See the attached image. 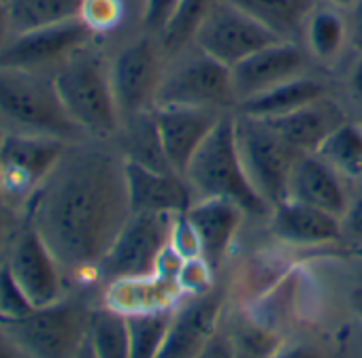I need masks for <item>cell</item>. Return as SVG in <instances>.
<instances>
[{"mask_svg": "<svg viewBox=\"0 0 362 358\" xmlns=\"http://www.w3.org/2000/svg\"><path fill=\"white\" fill-rule=\"evenodd\" d=\"M75 358H96V354H94V350H92V345H90V339H86V343H83L81 350L75 354Z\"/></svg>", "mask_w": 362, "mask_h": 358, "instance_id": "cell-41", "label": "cell"}, {"mask_svg": "<svg viewBox=\"0 0 362 358\" xmlns=\"http://www.w3.org/2000/svg\"><path fill=\"white\" fill-rule=\"evenodd\" d=\"M315 154L339 175L362 177V126L343 122Z\"/></svg>", "mask_w": 362, "mask_h": 358, "instance_id": "cell-28", "label": "cell"}, {"mask_svg": "<svg viewBox=\"0 0 362 358\" xmlns=\"http://www.w3.org/2000/svg\"><path fill=\"white\" fill-rule=\"evenodd\" d=\"M64 154L66 143L54 137L16 130L0 137V199L5 207L28 209Z\"/></svg>", "mask_w": 362, "mask_h": 358, "instance_id": "cell-6", "label": "cell"}, {"mask_svg": "<svg viewBox=\"0 0 362 358\" xmlns=\"http://www.w3.org/2000/svg\"><path fill=\"white\" fill-rule=\"evenodd\" d=\"M343 231L341 218L326 214L307 203L286 199L273 207L271 233L294 246H315L334 241Z\"/></svg>", "mask_w": 362, "mask_h": 358, "instance_id": "cell-21", "label": "cell"}, {"mask_svg": "<svg viewBox=\"0 0 362 358\" xmlns=\"http://www.w3.org/2000/svg\"><path fill=\"white\" fill-rule=\"evenodd\" d=\"M175 222L177 216L168 214H132L98 265L96 279L113 284L156 277L170 248Z\"/></svg>", "mask_w": 362, "mask_h": 358, "instance_id": "cell-7", "label": "cell"}, {"mask_svg": "<svg viewBox=\"0 0 362 358\" xmlns=\"http://www.w3.org/2000/svg\"><path fill=\"white\" fill-rule=\"evenodd\" d=\"M233 103H237V96L230 69L194 47V54L164 71L153 107H190L222 113Z\"/></svg>", "mask_w": 362, "mask_h": 358, "instance_id": "cell-8", "label": "cell"}, {"mask_svg": "<svg viewBox=\"0 0 362 358\" xmlns=\"http://www.w3.org/2000/svg\"><path fill=\"white\" fill-rule=\"evenodd\" d=\"M164 156L177 175H184L192 156L216 128L224 113L190 107H153L151 109Z\"/></svg>", "mask_w": 362, "mask_h": 358, "instance_id": "cell-16", "label": "cell"}, {"mask_svg": "<svg viewBox=\"0 0 362 358\" xmlns=\"http://www.w3.org/2000/svg\"><path fill=\"white\" fill-rule=\"evenodd\" d=\"M92 311L83 299L62 296L0 326L33 358H75L88 339Z\"/></svg>", "mask_w": 362, "mask_h": 358, "instance_id": "cell-5", "label": "cell"}, {"mask_svg": "<svg viewBox=\"0 0 362 358\" xmlns=\"http://www.w3.org/2000/svg\"><path fill=\"white\" fill-rule=\"evenodd\" d=\"M54 86L69 117L81 132L107 137L117 130L122 115L115 103L111 73L98 56L81 50L56 71Z\"/></svg>", "mask_w": 362, "mask_h": 358, "instance_id": "cell-4", "label": "cell"}, {"mask_svg": "<svg viewBox=\"0 0 362 358\" xmlns=\"http://www.w3.org/2000/svg\"><path fill=\"white\" fill-rule=\"evenodd\" d=\"M94 35L75 18L56 26L37 28L13 35L9 45L0 54V69H16L41 73L49 67H62L69 58L86 50Z\"/></svg>", "mask_w": 362, "mask_h": 358, "instance_id": "cell-11", "label": "cell"}, {"mask_svg": "<svg viewBox=\"0 0 362 358\" xmlns=\"http://www.w3.org/2000/svg\"><path fill=\"white\" fill-rule=\"evenodd\" d=\"M326 3L334 9H351L356 5V0H326Z\"/></svg>", "mask_w": 362, "mask_h": 358, "instance_id": "cell-42", "label": "cell"}, {"mask_svg": "<svg viewBox=\"0 0 362 358\" xmlns=\"http://www.w3.org/2000/svg\"><path fill=\"white\" fill-rule=\"evenodd\" d=\"M28 214L64 273L96 279L132 216L124 160L100 149H66Z\"/></svg>", "mask_w": 362, "mask_h": 358, "instance_id": "cell-1", "label": "cell"}, {"mask_svg": "<svg viewBox=\"0 0 362 358\" xmlns=\"http://www.w3.org/2000/svg\"><path fill=\"white\" fill-rule=\"evenodd\" d=\"M351 90H354L356 98L362 103V52H360V60L356 62L354 73H351Z\"/></svg>", "mask_w": 362, "mask_h": 358, "instance_id": "cell-40", "label": "cell"}, {"mask_svg": "<svg viewBox=\"0 0 362 358\" xmlns=\"http://www.w3.org/2000/svg\"><path fill=\"white\" fill-rule=\"evenodd\" d=\"M13 35L56 26L79 16L81 0H7Z\"/></svg>", "mask_w": 362, "mask_h": 358, "instance_id": "cell-25", "label": "cell"}, {"mask_svg": "<svg viewBox=\"0 0 362 358\" xmlns=\"http://www.w3.org/2000/svg\"><path fill=\"white\" fill-rule=\"evenodd\" d=\"M124 0H81L79 20L92 35H107L124 22Z\"/></svg>", "mask_w": 362, "mask_h": 358, "instance_id": "cell-31", "label": "cell"}, {"mask_svg": "<svg viewBox=\"0 0 362 358\" xmlns=\"http://www.w3.org/2000/svg\"><path fill=\"white\" fill-rule=\"evenodd\" d=\"M184 177L201 199H228L245 214H264L269 209L245 173L237 141V117L228 113L220 117L197 149Z\"/></svg>", "mask_w": 362, "mask_h": 358, "instance_id": "cell-2", "label": "cell"}, {"mask_svg": "<svg viewBox=\"0 0 362 358\" xmlns=\"http://www.w3.org/2000/svg\"><path fill=\"white\" fill-rule=\"evenodd\" d=\"M5 265L33 307H45L64 296V271L30 222L11 241Z\"/></svg>", "mask_w": 362, "mask_h": 358, "instance_id": "cell-13", "label": "cell"}, {"mask_svg": "<svg viewBox=\"0 0 362 358\" xmlns=\"http://www.w3.org/2000/svg\"><path fill=\"white\" fill-rule=\"evenodd\" d=\"M7 207H5V203H3V199H0V243H3V212H5Z\"/></svg>", "mask_w": 362, "mask_h": 358, "instance_id": "cell-43", "label": "cell"}, {"mask_svg": "<svg viewBox=\"0 0 362 358\" xmlns=\"http://www.w3.org/2000/svg\"><path fill=\"white\" fill-rule=\"evenodd\" d=\"M181 5V0H145V9H143V24L147 30L162 35L173 16L177 13Z\"/></svg>", "mask_w": 362, "mask_h": 358, "instance_id": "cell-33", "label": "cell"}, {"mask_svg": "<svg viewBox=\"0 0 362 358\" xmlns=\"http://www.w3.org/2000/svg\"><path fill=\"white\" fill-rule=\"evenodd\" d=\"M237 141L245 173L262 201L269 207L286 201L290 175L300 154L267 122L250 115L237 117Z\"/></svg>", "mask_w": 362, "mask_h": 358, "instance_id": "cell-9", "label": "cell"}, {"mask_svg": "<svg viewBox=\"0 0 362 358\" xmlns=\"http://www.w3.org/2000/svg\"><path fill=\"white\" fill-rule=\"evenodd\" d=\"M341 222H343V229L349 235H354L356 239H362V199L354 201L347 207V212H345Z\"/></svg>", "mask_w": 362, "mask_h": 358, "instance_id": "cell-35", "label": "cell"}, {"mask_svg": "<svg viewBox=\"0 0 362 358\" xmlns=\"http://www.w3.org/2000/svg\"><path fill=\"white\" fill-rule=\"evenodd\" d=\"M279 41L230 0H220L194 33V47L233 69L252 54Z\"/></svg>", "mask_w": 362, "mask_h": 358, "instance_id": "cell-10", "label": "cell"}, {"mask_svg": "<svg viewBox=\"0 0 362 358\" xmlns=\"http://www.w3.org/2000/svg\"><path fill=\"white\" fill-rule=\"evenodd\" d=\"M33 303L26 299L7 265H0V322H16L33 311Z\"/></svg>", "mask_w": 362, "mask_h": 358, "instance_id": "cell-32", "label": "cell"}, {"mask_svg": "<svg viewBox=\"0 0 362 358\" xmlns=\"http://www.w3.org/2000/svg\"><path fill=\"white\" fill-rule=\"evenodd\" d=\"M111 86L115 94V103L122 117H136L153 109L156 92L162 81L164 69L158 45L143 37L130 45H126L109 67Z\"/></svg>", "mask_w": 362, "mask_h": 358, "instance_id": "cell-12", "label": "cell"}, {"mask_svg": "<svg viewBox=\"0 0 362 358\" xmlns=\"http://www.w3.org/2000/svg\"><path fill=\"white\" fill-rule=\"evenodd\" d=\"M279 41H292L315 9V0H230Z\"/></svg>", "mask_w": 362, "mask_h": 358, "instance_id": "cell-23", "label": "cell"}, {"mask_svg": "<svg viewBox=\"0 0 362 358\" xmlns=\"http://www.w3.org/2000/svg\"><path fill=\"white\" fill-rule=\"evenodd\" d=\"M288 199L307 203L343 220L349 203L339 173L317 154H300L288 186Z\"/></svg>", "mask_w": 362, "mask_h": 358, "instance_id": "cell-19", "label": "cell"}, {"mask_svg": "<svg viewBox=\"0 0 362 358\" xmlns=\"http://www.w3.org/2000/svg\"><path fill=\"white\" fill-rule=\"evenodd\" d=\"M262 122H267L298 154H315L330 132H334L347 120L343 109L332 98L324 96L292 113Z\"/></svg>", "mask_w": 362, "mask_h": 358, "instance_id": "cell-20", "label": "cell"}, {"mask_svg": "<svg viewBox=\"0 0 362 358\" xmlns=\"http://www.w3.org/2000/svg\"><path fill=\"white\" fill-rule=\"evenodd\" d=\"M13 37V28H11V18H9V5L7 0H0V54L9 45Z\"/></svg>", "mask_w": 362, "mask_h": 358, "instance_id": "cell-39", "label": "cell"}, {"mask_svg": "<svg viewBox=\"0 0 362 358\" xmlns=\"http://www.w3.org/2000/svg\"><path fill=\"white\" fill-rule=\"evenodd\" d=\"M347 26H349V41H351V45L358 52H362V0H356V5L351 7Z\"/></svg>", "mask_w": 362, "mask_h": 358, "instance_id": "cell-36", "label": "cell"}, {"mask_svg": "<svg viewBox=\"0 0 362 358\" xmlns=\"http://www.w3.org/2000/svg\"><path fill=\"white\" fill-rule=\"evenodd\" d=\"M305 37L313 58L332 62L349 41V26L334 7H315L305 24Z\"/></svg>", "mask_w": 362, "mask_h": 358, "instance_id": "cell-24", "label": "cell"}, {"mask_svg": "<svg viewBox=\"0 0 362 358\" xmlns=\"http://www.w3.org/2000/svg\"><path fill=\"white\" fill-rule=\"evenodd\" d=\"M243 214L228 199H201L186 212V220L199 243V256L211 271L220 269L226 260Z\"/></svg>", "mask_w": 362, "mask_h": 358, "instance_id": "cell-18", "label": "cell"}, {"mask_svg": "<svg viewBox=\"0 0 362 358\" xmlns=\"http://www.w3.org/2000/svg\"><path fill=\"white\" fill-rule=\"evenodd\" d=\"M307 54L292 41H275L230 69L237 103L307 75Z\"/></svg>", "mask_w": 362, "mask_h": 358, "instance_id": "cell-14", "label": "cell"}, {"mask_svg": "<svg viewBox=\"0 0 362 358\" xmlns=\"http://www.w3.org/2000/svg\"><path fill=\"white\" fill-rule=\"evenodd\" d=\"M126 160L143 164L153 171L175 173L164 156L162 141L158 134V126L151 111H145L136 117H132V126L128 132V156Z\"/></svg>", "mask_w": 362, "mask_h": 358, "instance_id": "cell-29", "label": "cell"}, {"mask_svg": "<svg viewBox=\"0 0 362 358\" xmlns=\"http://www.w3.org/2000/svg\"><path fill=\"white\" fill-rule=\"evenodd\" d=\"M90 345L96 358H130V335H128V320L126 313L100 307L92 311Z\"/></svg>", "mask_w": 362, "mask_h": 358, "instance_id": "cell-27", "label": "cell"}, {"mask_svg": "<svg viewBox=\"0 0 362 358\" xmlns=\"http://www.w3.org/2000/svg\"><path fill=\"white\" fill-rule=\"evenodd\" d=\"M0 358H33L28 352H24L11 337L9 333L0 326Z\"/></svg>", "mask_w": 362, "mask_h": 358, "instance_id": "cell-38", "label": "cell"}, {"mask_svg": "<svg viewBox=\"0 0 362 358\" xmlns=\"http://www.w3.org/2000/svg\"><path fill=\"white\" fill-rule=\"evenodd\" d=\"M175 307H158L147 311L128 313V335H130V358H158Z\"/></svg>", "mask_w": 362, "mask_h": 358, "instance_id": "cell-26", "label": "cell"}, {"mask_svg": "<svg viewBox=\"0 0 362 358\" xmlns=\"http://www.w3.org/2000/svg\"><path fill=\"white\" fill-rule=\"evenodd\" d=\"M0 117L16 132L54 137L64 143L81 134L56 92L54 77L41 73L0 69Z\"/></svg>", "mask_w": 362, "mask_h": 358, "instance_id": "cell-3", "label": "cell"}, {"mask_svg": "<svg viewBox=\"0 0 362 358\" xmlns=\"http://www.w3.org/2000/svg\"><path fill=\"white\" fill-rule=\"evenodd\" d=\"M220 0H181V5L168 26L164 28L162 37V47L166 52H179L184 50L192 39L205 16L216 7Z\"/></svg>", "mask_w": 362, "mask_h": 358, "instance_id": "cell-30", "label": "cell"}, {"mask_svg": "<svg viewBox=\"0 0 362 358\" xmlns=\"http://www.w3.org/2000/svg\"><path fill=\"white\" fill-rule=\"evenodd\" d=\"M222 296L216 290L194 294L175 307L173 320L158 358H199L218 335Z\"/></svg>", "mask_w": 362, "mask_h": 358, "instance_id": "cell-15", "label": "cell"}, {"mask_svg": "<svg viewBox=\"0 0 362 358\" xmlns=\"http://www.w3.org/2000/svg\"><path fill=\"white\" fill-rule=\"evenodd\" d=\"M199 358H239V356H237L235 345H233L230 339H226L222 335H216Z\"/></svg>", "mask_w": 362, "mask_h": 358, "instance_id": "cell-34", "label": "cell"}, {"mask_svg": "<svg viewBox=\"0 0 362 358\" xmlns=\"http://www.w3.org/2000/svg\"><path fill=\"white\" fill-rule=\"evenodd\" d=\"M324 96H328L326 86L309 75H303L264 94H258L250 100L239 103V109H241V115H250L258 120H273V117L292 113L309 103H315Z\"/></svg>", "mask_w": 362, "mask_h": 358, "instance_id": "cell-22", "label": "cell"}, {"mask_svg": "<svg viewBox=\"0 0 362 358\" xmlns=\"http://www.w3.org/2000/svg\"><path fill=\"white\" fill-rule=\"evenodd\" d=\"M124 166L132 214L184 216L192 207L190 184L181 182L177 173L153 171L130 160H124Z\"/></svg>", "mask_w": 362, "mask_h": 358, "instance_id": "cell-17", "label": "cell"}, {"mask_svg": "<svg viewBox=\"0 0 362 358\" xmlns=\"http://www.w3.org/2000/svg\"><path fill=\"white\" fill-rule=\"evenodd\" d=\"M271 358H322L320 350L307 343H298L292 347H284V350H275Z\"/></svg>", "mask_w": 362, "mask_h": 358, "instance_id": "cell-37", "label": "cell"}]
</instances>
